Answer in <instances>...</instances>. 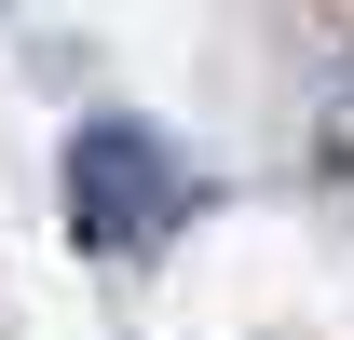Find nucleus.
I'll return each mask as SVG.
<instances>
[{
    "label": "nucleus",
    "instance_id": "f257e3e1",
    "mask_svg": "<svg viewBox=\"0 0 354 340\" xmlns=\"http://www.w3.org/2000/svg\"><path fill=\"white\" fill-rule=\"evenodd\" d=\"M68 218H82L95 258H150L191 218V177H177V150L150 123H82L68 136Z\"/></svg>",
    "mask_w": 354,
    "mask_h": 340
}]
</instances>
